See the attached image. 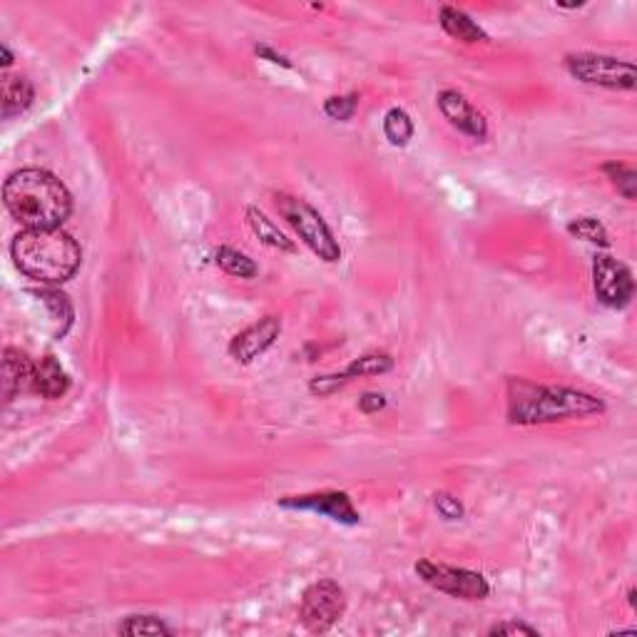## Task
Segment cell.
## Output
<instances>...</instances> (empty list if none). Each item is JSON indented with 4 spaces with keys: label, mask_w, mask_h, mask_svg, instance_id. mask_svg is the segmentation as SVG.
<instances>
[{
    "label": "cell",
    "mask_w": 637,
    "mask_h": 637,
    "mask_svg": "<svg viewBox=\"0 0 637 637\" xmlns=\"http://www.w3.org/2000/svg\"><path fill=\"white\" fill-rule=\"evenodd\" d=\"M3 202L23 229H55L73 212L68 187L38 167L13 172L3 185Z\"/></svg>",
    "instance_id": "obj_1"
},
{
    "label": "cell",
    "mask_w": 637,
    "mask_h": 637,
    "mask_svg": "<svg viewBox=\"0 0 637 637\" xmlns=\"http://www.w3.org/2000/svg\"><path fill=\"white\" fill-rule=\"evenodd\" d=\"M603 411V401L585 391L533 384L526 379L508 381V421L513 426H543L555 421L585 419Z\"/></svg>",
    "instance_id": "obj_2"
},
{
    "label": "cell",
    "mask_w": 637,
    "mask_h": 637,
    "mask_svg": "<svg viewBox=\"0 0 637 637\" xmlns=\"http://www.w3.org/2000/svg\"><path fill=\"white\" fill-rule=\"evenodd\" d=\"M10 257L20 274L43 287H58L75 277L83 249L65 229H23L10 244Z\"/></svg>",
    "instance_id": "obj_3"
},
{
    "label": "cell",
    "mask_w": 637,
    "mask_h": 637,
    "mask_svg": "<svg viewBox=\"0 0 637 637\" xmlns=\"http://www.w3.org/2000/svg\"><path fill=\"white\" fill-rule=\"evenodd\" d=\"M274 207L282 214L284 222L294 229L299 239L312 249L314 254L321 259V262H339L341 259V244L339 239L334 237L331 227L326 224V219L314 210L309 202L299 200L294 195H284V192H277L274 195Z\"/></svg>",
    "instance_id": "obj_4"
},
{
    "label": "cell",
    "mask_w": 637,
    "mask_h": 637,
    "mask_svg": "<svg viewBox=\"0 0 637 637\" xmlns=\"http://www.w3.org/2000/svg\"><path fill=\"white\" fill-rule=\"evenodd\" d=\"M565 70L578 83L595 85L605 90H635L637 70L630 60L600 53H570L565 55Z\"/></svg>",
    "instance_id": "obj_5"
},
{
    "label": "cell",
    "mask_w": 637,
    "mask_h": 637,
    "mask_svg": "<svg viewBox=\"0 0 637 637\" xmlns=\"http://www.w3.org/2000/svg\"><path fill=\"white\" fill-rule=\"evenodd\" d=\"M416 575L428 585V588L438 590L443 595H451L456 600H486L491 595V585L476 570L456 568V565L433 563V560H419L416 563Z\"/></svg>",
    "instance_id": "obj_6"
},
{
    "label": "cell",
    "mask_w": 637,
    "mask_h": 637,
    "mask_svg": "<svg viewBox=\"0 0 637 637\" xmlns=\"http://www.w3.org/2000/svg\"><path fill=\"white\" fill-rule=\"evenodd\" d=\"M346 610L344 588L334 580L324 578L309 585L299 603V620L314 635H324L334 628Z\"/></svg>",
    "instance_id": "obj_7"
},
{
    "label": "cell",
    "mask_w": 637,
    "mask_h": 637,
    "mask_svg": "<svg viewBox=\"0 0 637 637\" xmlns=\"http://www.w3.org/2000/svg\"><path fill=\"white\" fill-rule=\"evenodd\" d=\"M593 289L603 307L625 309L635 294L633 272L620 259L598 254L593 262Z\"/></svg>",
    "instance_id": "obj_8"
},
{
    "label": "cell",
    "mask_w": 637,
    "mask_h": 637,
    "mask_svg": "<svg viewBox=\"0 0 637 637\" xmlns=\"http://www.w3.org/2000/svg\"><path fill=\"white\" fill-rule=\"evenodd\" d=\"M284 511L299 513H317L321 518L341 523V526H359L361 513L356 511L354 501L344 491H319V493H302V496L279 498L277 503Z\"/></svg>",
    "instance_id": "obj_9"
},
{
    "label": "cell",
    "mask_w": 637,
    "mask_h": 637,
    "mask_svg": "<svg viewBox=\"0 0 637 637\" xmlns=\"http://www.w3.org/2000/svg\"><path fill=\"white\" fill-rule=\"evenodd\" d=\"M394 369V359L386 351H371V354L359 356V359L351 361L344 371L339 374H324L317 379L309 381V391L314 396H331L339 389H344L346 384H351L354 379H364V376H381L389 374Z\"/></svg>",
    "instance_id": "obj_10"
},
{
    "label": "cell",
    "mask_w": 637,
    "mask_h": 637,
    "mask_svg": "<svg viewBox=\"0 0 637 637\" xmlns=\"http://www.w3.org/2000/svg\"><path fill=\"white\" fill-rule=\"evenodd\" d=\"M279 334H282V319L269 314V317L254 321L247 329L239 331L232 341H229V356L237 364H252L259 356L267 354L274 344H277Z\"/></svg>",
    "instance_id": "obj_11"
},
{
    "label": "cell",
    "mask_w": 637,
    "mask_h": 637,
    "mask_svg": "<svg viewBox=\"0 0 637 637\" xmlns=\"http://www.w3.org/2000/svg\"><path fill=\"white\" fill-rule=\"evenodd\" d=\"M438 110L446 117L448 125L456 127L458 132H463L471 140H486L488 137V120L466 95H461L458 90H441L436 98Z\"/></svg>",
    "instance_id": "obj_12"
},
{
    "label": "cell",
    "mask_w": 637,
    "mask_h": 637,
    "mask_svg": "<svg viewBox=\"0 0 637 637\" xmlns=\"http://www.w3.org/2000/svg\"><path fill=\"white\" fill-rule=\"evenodd\" d=\"M30 389L38 396H43V399L55 401L60 399V396H65V391L70 389V376L55 356H43V359L33 366Z\"/></svg>",
    "instance_id": "obj_13"
},
{
    "label": "cell",
    "mask_w": 637,
    "mask_h": 637,
    "mask_svg": "<svg viewBox=\"0 0 637 637\" xmlns=\"http://www.w3.org/2000/svg\"><path fill=\"white\" fill-rule=\"evenodd\" d=\"M438 23H441V28L446 30L453 40H458V43H488V33L466 13V10L453 8V5H441V10H438Z\"/></svg>",
    "instance_id": "obj_14"
},
{
    "label": "cell",
    "mask_w": 637,
    "mask_h": 637,
    "mask_svg": "<svg viewBox=\"0 0 637 637\" xmlns=\"http://www.w3.org/2000/svg\"><path fill=\"white\" fill-rule=\"evenodd\" d=\"M33 361L18 349L3 351V401L10 404L33 381Z\"/></svg>",
    "instance_id": "obj_15"
},
{
    "label": "cell",
    "mask_w": 637,
    "mask_h": 637,
    "mask_svg": "<svg viewBox=\"0 0 637 637\" xmlns=\"http://www.w3.org/2000/svg\"><path fill=\"white\" fill-rule=\"evenodd\" d=\"M33 98L35 90L28 83V78H23V75H5L3 85H0V105H3L5 120L28 110L33 105Z\"/></svg>",
    "instance_id": "obj_16"
},
{
    "label": "cell",
    "mask_w": 637,
    "mask_h": 637,
    "mask_svg": "<svg viewBox=\"0 0 637 637\" xmlns=\"http://www.w3.org/2000/svg\"><path fill=\"white\" fill-rule=\"evenodd\" d=\"M247 222L249 227H252V232L257 234L267 247L282 249V252H294V249H297V244H294L292 239H289L287 234H284L282 229H279L277 224L267 217V214L257 210V207H247Z\"/></svg>",
    "instance_id": "obj_17"
},
{
    "label": "cell",
    "mask_w": 637,
    "mask_h": 637,
    "mask_svg": "<svg viewBox=\"0 0 637 637\" xmlns=\"http://www.w3.org/2000/svg\"><path fill=\"white\" fill-rule=\"evenodd\" d=\"M214 262L222 272H227L229 277H237V279H254L259 274L257 262L252 257H247L244 252L232 247H219L217 254H214Z\"/></svg>",
    "instance_id": "obj_18"
},
{
    "label": "cell",
    "mask_w": 637,
    "mask_h": 637,
    "mask_svg": "<svg viewBox=\"0 0 637 637\" xmlns=\"http://www.w3.org/2000/svg\"><path fill=\"white\" fill-rule=\"evenodd\" d=\"M35 297L40 299V302L45 304V307L50 309V314H53V319L58 321L60 329H58V336L63 339L65 334H68V329L73 326V304H70V299L65 297L63 292H58V289L53 287H40L38 292H35Z\"/></svg>",
    "instance_id": "obj_19"
},
{
    "label": "cell",
    "mask_w": 637,
    "mask_h": 637,
    "mask_svg": "<svg viewBox=\"0 0 637 637\" xmlns=\"http://www.w3.org/2000/svg\"><path fill=\"white\" fill-rule=\"evenodd\" d=\"M384 137L389 140V145L394 147H406L414 137V120L406 110L401 107H391L384 115Z\"/></svg>",
    "instance_id": "obj_20"
},
{
    "label": "cell",
    "mask_w": 637,
    "mask_h": 637,
    "mask_svg": "<svg viewBox=\"0 0 637 637\" xmlns=\"http://www.w3.org/2000/svg\"><path fill=\"white\" fill-rule=\"evenodd\" d=\"M603 175L608 177L610 185L618 190V195H623L628 202L635 200L637 197V172L633 170V167L623 165V162H618V160L605 162Z\"/></svg>",
    "instance_id": "obj_21"
},
{
    "label": "cell",
    "mask_w": 637,
    "mask_h": 637,
    "mask_svg": "<svg viewBox=\"0 0 637 637\" xmlns=\"http://www.w3.org/2000/svg\"><path fill=\"white\" fill-rule=\"evenodd\" d=\"M568 232L573 237L583 239V242L590 244H598V247H610V237H608V229L600 219L595 217H575L568 222Z\"/></svg>",
    "instance_id": "obj_22"
},
{
    "label": "cell",
    "mask_w": 637,
    "mask_h": 637,
    "mask_svg": "<svg viewBox=\"0 0 637 637\" xmlns=\"http://www.w3.org/2000/svg\"><path fill=\"white\" fill-rule=\"evenodd\" d=\"M120 635L137 637V635H172V628L160 620L157 615H130L125 623L120 625Z\"/></svg>",
    "instance_id": "obj_23"
},
{
    "label": "cell",
    "mask_w": 637,
    "mask_h": 637,
    "mask_svg": "<svg viewBox=\"0 0 637 637\" xmlns=\"http://www.w3.org/2000/svg\"><path fill=\"white\" fill-rule=\"evenodd\" d=\"M356 107H359V95L349 93V95H331L324 103V115L331 117V120L346 122L354 117Z\"/></svg>",
    "instance_id": "obj_24"
},
{
    "label": "cell",
    "mask_w": 637,
    "mask_h": 637,
    "mask_svg": "<svg viewBox=\"0 0 637 637\" xmlns=\"http://www.w3.org/2000/svg\"><path fill=\"white\" fill-rule=\"evenodd\" d=\"M433 508H436L443 521H461L463 513H466L463 511V503L446 491L433 493Z\"/></svg>",
    "instance_id": "obj_25"
},
{
    "label": "cell",
    "mask_w": 637,
    "mask_h": 637,
    "mask_svg": "<svg viewBox=\"0 0 637 637\" xmlns=\"http://www.w3.org/2000/svg\"><path fill=\"white\" fill-rule=\"evenodd\" d=\"M488 635L496 637V635H526V637H538L540 633L535 628H531V625L526 623H518V620H506V623H496L491 630H488Z\"/></svg>",
    "instance_id": "obj_26"
},
{
    "label": "cell",
    "mask_w": 637,
    "mask_h": 637,
    "mask_svg": "<svg viewBox=\"0 0 637 637\" xmlns=\"http://www.w3.org/2000/svg\"><path fill=\"white\" fill-rule=\"evenodd\" d=\"M386 404H389V401H386L384 394H379V391H366L359 399V411L366 416H374L379 414V411H384Z\"/></svg>",
    "instance_id": "obj_27"
},
{
    "label": "cell",
    "mask_w": 637,
    "mask_h": 637,
    "mask_svg": "<svg viewBox=\"0 0 637 637\" xmlns=\"http://www.w3.org/2000/svg\"><path fill=\"white\" fill-rule=\"evenodd\" d=\"M254 53H257L262 60H267V63L279 65V68H284V70H292V68H294V65L289 63V60L284 58L282 53H277V50L269 48V45H264V43L257 45V48H254Z\"/></svg>",
    "instance_id": "obj_28"
},
{
    "label": "cell",
    "mask_w": 637,
    "mask_h": 637,
    "mask_svg": "<svg viewBox=\"0 0 637 637\" xmlns=\"http://www.w3.org/2000/svg\"><path fill=\"white\" fill-rule=\"evenodd\" d=\"M0 55H3V60H0V63H3V68L8 70L10 65H13V53H10L8 45H3V48H0Z\"/></svg>",
    "instance_id": "obj_29"
}]
</instances>
